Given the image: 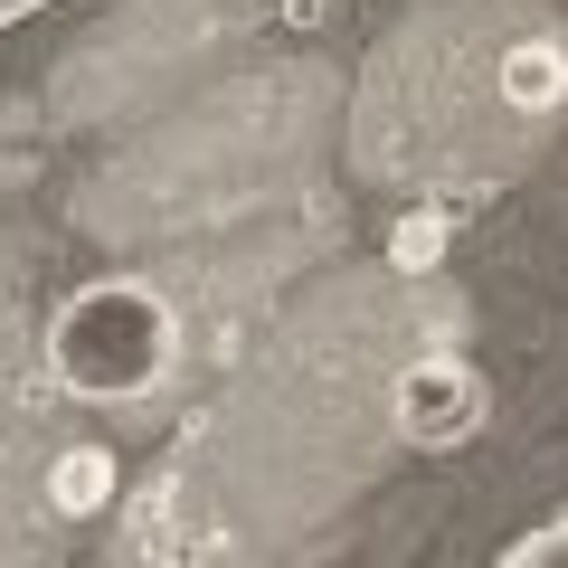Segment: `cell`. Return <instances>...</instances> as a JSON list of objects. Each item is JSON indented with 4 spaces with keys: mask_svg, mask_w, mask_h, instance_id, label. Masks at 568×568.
<instances>
[{
    "mask_svg": "<svg viewBox=\"0 0 568 568\" xmlns=\"http://www.w3.org/2000/svg\"><path fill=\"white\" fill-rule=\"evenodd\" d=\"M181 361V323L142 275H104L85 294H67V313L48 323V369L77 398L114 407V398H152Z\"/></svg>",
    "mask_w": 568,
    "mask_h": 568,
    "instance_id": "cell-1",
    "label": "cell"
},
{
    "mask_svg": "<svg viewBox=\"0 0 568 568\" xmlns=\"http://www.w3.org/2000/svg\"><path fill=\"white\" fill-rule=\"evenodd\" d=\"M388 426H398L407 446H465L474 426H484V379H474V361H455V351L407 361L398 379H388Z\"/></svg>",
    "mask_w": 568,
    "mask_h": 568,
    "instance_id": "cell-2",
    "label": "cell"
},
{
    "mask_svg": "<svg viewBox=\"0 0 568 568\" xmlns=\"http://www.w3.org/2000/svg\"><path fill=\"white\" fill-rule=\"evenodd\" d=\"M493 95H503L511 114H559L568 104V48L559 39H511L503 58H493Z\"/></svg>",
    "mask_w": 568,
    "mask_h": 568,
    "instance_id": "cell-3",
    "label": "cell"
},
{
    "mask_svg": "<svg viewBox=\"0 0 568 568\" xmlns=\"http://www.w3.org/2000/svg\"><path fill=\"white\" fill-rule=\"evenodd\" d=\"M48 503H58L67 521L104 511V503H114V455H104V446H67L58 465H48Z\"/></svg>",
    "mask_w": 568,
    "mask_h": 568,
    "instance_id": "cell-4",
    "label": "cell"
},
{
    "mask_svg": "<svg viewBox=\"0 0 568 568\" xmlns=\"http://www.w3.org/2000/svg\"><path fill=\"white\" fill-rule=\"evenodd\" d=\"M446 256V219H398V237H388V265L398 275H417V265Z\"/></svg>",
    "mask_w": 568,
    "mask_h": 568,
    "instance_id": "cell-5",
    "label": "cell"
},
{
    "mask_svg": "<svg viewBox=\"0 0 568 568\" xmlns=\"http://www.w3.org/2000/svg\"><path fill=\"white\" fill-rule=\"evenodd\" d=\"M503 559H511V568H568V511H559V521H540L530 540H511Z\"/></svg>",
    "mask_w": 568,
    "mask_h": 568,
    "instance_id": "cell-6",
    "label": "cell"
}]
</instances>
